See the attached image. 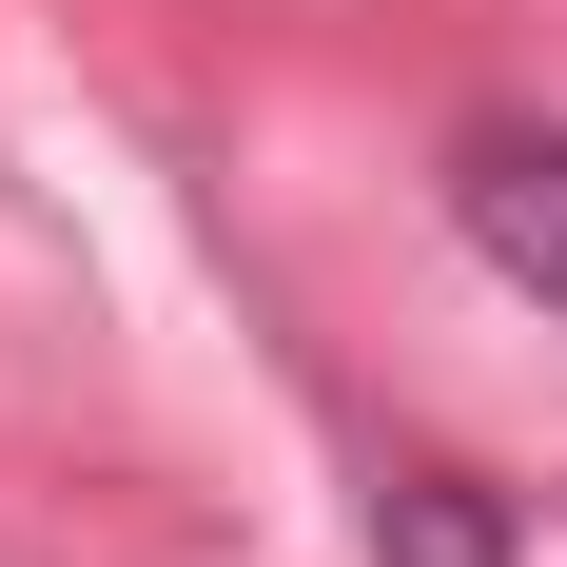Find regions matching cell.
Wrapping results in <instances>:
<instances>
[{
	"label": "cell",
	"instance_id": "2",
	"mask_svg": "<svg viewBox=\"0 0 567 567\" xmlns=\"http://www.w3.org/2000/svg\"><path fill=\"white\" fill-rule=\"evenodd\" d=\"M372 567H509V509H489L470 470H392V509H372Z\"/></svg>",
	"mask_w": 567,
	"mask_h": 567
},
{
	"label": "cell",
	"instance_id": "1",
	"mask_svg": "<svg viewBox=\"0 0 567 567\" xmlns=\"http://www.w3.org/2000/svg\"><path fill=\"white\" fill-rule=\"evenodd\" d=\"M451 216H470V255H489L509 293L567 313V117H489V137L451 157Z\"/></svg>",
	"mask_w": 567,
	"mask_h": 567
}]
</instances>
